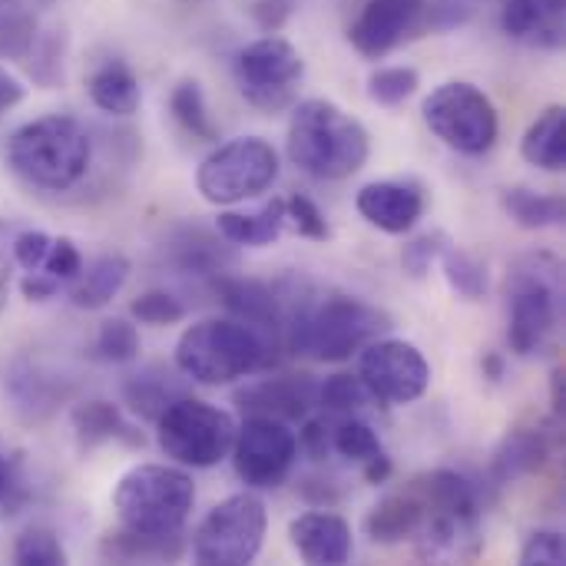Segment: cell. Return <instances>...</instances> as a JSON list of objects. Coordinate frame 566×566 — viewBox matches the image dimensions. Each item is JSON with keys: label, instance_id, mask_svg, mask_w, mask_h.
<instances>
[{"label": "cell", "instance_id": "obj_1", "mask_svg": "<svg viewBox=\"0 0 566 566\" xmlns=\"http://www.w3.org/2000/svg\"><path fill=\"white\" fill-rule=\"evenodd\" d=\"M391 318L352 295L285 302V348L318 361H345L381 338Z\"/></svg>", "mask_w": 566, "mask_h": 566}, {"label": "cell", "instance_id": "obj_2", "mask_svg": "<svg viewBox=\"0 0 566 566\" xmlns=\"http://www.w3.org/2000/svg\"><path fill=\"white\" fill-rule=\"evenodd\" d=\"M3 159L10 172L23 182L46 192H63L86 176L93 159V139L80 119L53 113L13 129Z\"/></svg>", "mask_w": 566, "mask_h": 566}, {"label": "cell", "instance_id": "obj_3", "mask_svg": "<svg viewBox=\"0 0 566 566\" xmlns=\"http://www.w3.org/2000/svg\"><path fill=\"white\" fill-rule=\"evenodd\" d=\"M371 153L368 129L332 99H305L292 109L289 156L315 179H348Z\"/></svg>", "mask_w": 566, "mask_h": 566}, {"label": "cell", "instance_id": "obj_4", "mask_svg": "<svg viewBox=\"0 0 566 566\" xmlns=\"http://www.w3.org/2000/svg\"><path fill=\"white\" fill-rule=\"evenodd\" d=\"M272 365V345L239 318H206L176 342V368L199 385H232Z\"/></svg>", "mask_w": 566, "mask_h": 566}, {"label": "cell", "instance_id": "obj_5", "mask_svg": "<svg viewBox=\"0 0 566 566\" xmlns=\"http://www.w3.org/2000/svg\"><path fill=\"white\" fill-rule=\"evenodd\" d=\"M564 312V265L551 252H531L507 272V342L531 358L544 352Z\"/></svg>", "mask_w": 566, "mask_h": 566}, {"label": "cell", "instance_id": "obj_6", "mask_svg": "<svg viewBox=\"0 0 566 566\" xmlns=\"http://www.w3.org/2000/svg\"><path fill=\"white\" fill-rule=\"evenodd\" d=\"M196 504V484L182 468L139 464L126 471L113 491L119 524L136 534H179Z\"/></svg>", "mask_w": 566, "mask_h": 566}, {"label": "cell", "instance_id": "obj_7", "mask_svg": "<svg viewBox=\"0 0 566 566\" xmlns=\"http://www.w3.org/2000/svg\"><path fill=\"white\" fill-rule=\"evenodd\" d=\"M156 438L166 458L182 468L206 471L232 451L235 421L216 405L182 395L156 418Z\"/></svg>", "mask_w": 566, "mask_h": 566}, {"label": "cell", "instance_id": "obj_8", "mask_svg": "<svg viewBox=\"0 0 566 566\" xmlns=\"http://www.w3.org/2000/svg\"><path fill=\"white\" fill-rule=\"evenodd\" d=\"M275 176H279V153L272 149V143H265L262 136H242V139H229L226 146L212 149L202 159L196 172V186L206 202L235 206L265 192L275 182Z\"/></svg>", "mask_w": 566, "mask_h": 566}, {"label": "cell", "instance_id": "obj_9", "mask_svg": "<svg viewBox=\"0 0 566 566\" xmlns=\"http://www.w3.org/2000/svg\"><path fill=\"white\" fill-rule=\"evenodd\" d=\"M269 514L255 494H232L216 504L192 534V557L202 566L252 564L265 544Z\"/></svg>", "mask_w": 566, "mask_h": 566}, {"label": "cell", "instance_id": "obj_10", "mask_svg": "<svg viewBox=\"0 0 566 566\" xmlns=\"http://www.w3.org/2000/svg\"><path fill=\"white\" fill-rule=\"evenodd\" d=\"M421 113L428 129L464 156H481L497 143V109L474 83L454 80L438 86L424 99Z\"/></svg>", "mask_w": 566, "mask_h": 566}, {"label": "cell", "instance_id": "obj_11", "mask_svg": "<svg viewBox=\"0 0 566 566\" xmlns=\"http://www.w3.org/2000/svg\"><path fill=\"white\" fill-rule=\"evenodd\" d=\"M302 73H305L302 53L282 36H262L245 50H239L235 56V76L242 96L265 113H279L292 106Z\"/></svg>", "mask_w": 566, "mask_h": 566}, {"label": "cell", "instance_id": "obj_12", "mask_svg": "<svg viewBox=\"0 0 566 566\" xmlns=\"http://www.w3.org/2000/svg\"><path fill=\"white\" fill-rule=\"evenodd\" d=\"M295 458H298V438L295 431H289L285 421L249 415V421L235 428L232 461L242 484L255 491H272L292 474Z\"/></svg>", "mask_w": 566, "mask_h": 566}, {"label": "cell", "instance_id": "obj_13", "mask_svg": "<svg viewBox=\"0 0 566 566\" xmlns=\"http://www.w3.org/2000/svg\"><path fill=\"white\" fill-rule=\"evenodd\" d=\"M358 378L378 398V405H411L424 398L431 385L428 358L401 338H375L361 348Z\"/></svg>", "mask_w": 566, "mask_h": 566}, {"label": "cell", "instance_id": "obj_14", "mask_svg": "<svg viewBox=\"0 0 566 566\" xmlns=\"http://www.w3.org/2000/svg\"><path fill=\"white\" fill-rule=\"evenodd\" d=\"M424 7L428 3H388V0H368V7L358 13V20L348 30L352 46L368 56L381 60L395 46H401L415 30L424 27Z\"/></svg>", "mask_w": 566, "mask_h": 566}, {"label": "cell", "instance_id": "obj_15", "mask_svg": "<svg viewBox=\"0 0 566 566\" xmlns=\"http://www.w3.org/2000/svg\"><path fill=\"white\" fill-rule=\"evenodd\" d=\"M216 295L222 298V305L245 322L249 328H255L272 348L282 342L285 345V298L255 279H232V275H216L212 282Z\"/></svg>", "mask_w": 566, "mask_h": 566}, {"label": "cell", "instance_id": "obj_16", "mask_svg": "<svg viewBox=\"0 0 566 566\" xmlns=\"http://www.w3.org/2000/svg\"><path fill=\"white\" fill-rule=\"evenodd\" d=\"M245 415H265L279 421H302L312 405H318V381L312 375H275L245 385L235 395Z\"/></svg>", "mask_w": 566, "mask_h": 566}, {"label": "cell", "instance_id": "obj_17", "mask_svg": "<svg viewBox=\"0 0 566 566\" xmlns=\"http://www.w3.org/2000/svg\"><path fill=\"white\" fill-rule=\"evenodd\" d=\"M365 222L388 235H405L424 216V192L415 182H368L355 199Z\"/></svg>", "mask_w": 566, "mask_h": 566}, {"label": "cell", "instance_id": "obj_18", "mask_svg": "<svg viewBox=\"0 0 566 566\" xmlns=\"http://www.w3.org/2000/svg\"><path fill=\"white\" fill-rule=\"evenodd\" d=\"M289 537H292V547L302 554V560L315 566L348 564L355 551L348 521L328 511H312V514L295 517L289 527Z\"/></svg>", "mask_w": 566, "mask_h": 566}, {"label": "cell", "instance_id": "obj_19", "mask_svg": "<svg viewBox=\"0 0 566 566\" xmlns=\"http://www.w3.org/2000/svg\"><path fill=\"white\" fill-rule=\"evenodd\" d=\"M557 421L560 418L534 428H514L494 454V478L511 484L517 478L537 474L557 451Z\"/></svg>", "mask_w": 566, "mask_h": 566}, {"label": "cell", "instance_id": "obj_20", "mask_svg": "<svg viewBox=\"0 0 566 566\" xmlns=\"http://www.w3.org/2000/svg\"><path fill=\"white\" fill-rule=\"evenodd\" d=\"M501 27L521 43L557 50L564 43L566 0H504Z\"/></svg>", "mask_w": 566, "mask_h": 566}, {"label": "cell", "instance_id": "obj_21", "mask_svg": "<svg viewBox=\"0 0 566 566\" xmlns=\"http://www.w3.org/2000/svg\"><path fill=\"white\" fill-rule=\"evenodd\" d=\"M424 514H428L424 497L418 494V488L411 481L405 491L388 494L371 507V514L365 517V531L375 544H401L421 531Z\"/></svg>", "mask_w": 566, "mask_h": 566}, {"label": "cell", "instance_id": "obj_22", "mask_svg": "<svg viewBox=\"0 0 566 566\" xmlns=\"http://www.w3.org/2000/svg\"><path fill=\"white\" fill-rule=\"evenodd\" d=\"M70 424H73L76 444L83 451H93V448L109 444V441H119L126 448H143V431H136L123 418V411L113 401H103V398L76 405L73 415H70Z\"/></svg>", "mask_w": 566, "mask_h": 566}, {"label": "cell", "instance_id": "obj_23", "mask_svg": "<svg viewBox=\"0 0 566 566\" xmlns=\"http://www.w3.org/2000/svg\"><path fill=\"white\" fill-rule=\"evenodd\" d=\"M86 93L93 99L96 109L109 113V116H133L143 103V86L139 76L129 70L126 60H103L90 80H86Z\"/></svg>", "mask_w": 566, "mask_h": 566}, {"label": "cell", "instance_id": "obj_24", "mask_svg": "<svg viewBox=\"0 0 566 566\" xmlns=\"http://www.w3.org/2000/svg\"><path fill=\"white\" fill-rule=\"evenodd\" d=\"M126 279H129V259L126 255H119V252L99 255L90 265H83V272L73 279L70 302L76 308H83V312L106 308L119 295V289L126 285Z\"/></svg>", "mask_w": 566, "mask_h": 566}, {"label": "cell", "instance_id": "obj_25", "mask_svg": "<svg viewBox=\"0 0 566 566\" xmlns=\"http://www.w3.org/2000/svg\"><path fill=\"white\" fill-rule=\"evenodd\" d=\"M7 395L27 421H43L46 415L56 411V405L63 401L66 391L53 375L40 371L30 361H20L7 375Z\"/></svg>", "mask_w": 566, "mask_h": 566}, {"label": "cell", "instance_id": "obj_26", "mask_svg": "<svg viewBox=\"0 0 566 566\" xmlns=\"http://www.w3.org/2000/svg\"><path fill=\"white\" fill-rule=\"evenodd\" d=\"M216 229L232 245H272L285 229V199H272L255 212H222Z\"/></svg>", "mask_w": 566, "mask_h": 566}, {"label": "cell", "instance_id": "obj_27", "mask_svg": "<svg viewBox=\"0 0 566 566\" xmlns=\"http://www.w3.org/2000/svg\"><path fill=\"white\" fill-rule=\"evenodd\" d=\"M521 153L531 166L547 169V172H560L566 166V109L564 106H551L544 109L531 129L521 139Z\"/></svg>", "mask_w": 566, "mask_h": 566}, {"label": "cell", "instance_id": "obj_28", "mask_svg": "<svg viewBox=\"0 0 566 566\" xmlns=\"http://www.w3.org/2000/svg\"><path fill=\"white\" fill-rule=\"evenodd\" d=\"M99 554L106 560L116 564H163V560H176L182 554V537L179 534H136V531H119V534H106L99 544Z\"/></svg>", "mask_w": 566, "mask_h": 566}, {"label": "cell", "instance_id": "obj_29", "mask_svg": "<svg viewBox=\"0 0 566 566\" xmlns=\"http://www.w3.org/2000/svg\"><path fill=\"white\" fill-rule=\"evenodd\" d=\"M182 395H186L182 385L163 368H143L139 375H129L123 381V398H126L129 411L146 421H156Z\"/></svg>", "mask_w": 566, "mask_h": 566}, {"label": "cell", "instance_id": "obj_30", "mask_svg": "<svg viewBox=\"0 0 566 566\" xmlns=\"http://www.w3.org/2000/svg\"><path fill=\"white\" fill-rule=\"evenodd\" d=\"M504 212L521 226V229H554L564 226L566 202L557 192H534L527 186H511L501 192Z\"/></svg>", "mask_w": 566, "mask_h": 566}, {"label": "cell", "instance_id": "obj_31", "mask_svg": "<svg viewBox=\"0 0 566 566\" xmlns=\"http://www.w3.org/2000/svg\"><path fill=\"white\" fill-rule=\"evenodd\" d=\"M172 262L179 272H189V275H222L226 265H232V252H226L219 245V239L192 229V232L176 235Z\"/></svg>", "mask_w": 566, "mask_h": 566}, {"label": "cell", "instance_id": "obj_32", "mask_svg": "<svg viewBox=\"0 0 566 566\" xmlns=\"http://www.w3.org/2000/svg\"><path fill=\"white\" fill-rule=\"evenodd\" d=\"M169 109L176 116V123L192 136V139H202V143H216L219 139V129L209 116V106H206V93L196 80H182L172 96H169Z\"/></svg>", "mask_w": 566, "mask_h": 566}, {"label": "cell", "instance_id": "obj_33", "mask_svg": "<svg viewBox=\"0 0 566 566\" xmlns=\"http://www.w3.org/2000/svg\"><path fill=\"white\" fill-rule=\"evenodd\" d=\"M438 262H441V269H444L448 285H451L461 298L481 302V298L488 295V265H484L474 252H468V249L448 242Z\"/></svg>", "mask_w": 566, "mask_h": 566}, {"label": "cell", "instance_id": "obj_34", "mask_svg": "<svg viewBox=\"0 0 566 566\" xmlns=\"http://www.w3.org/2000/svg\"><path fill=\"white\" fill-rule=\"evenodd\" d=\"M318 405L328 415H358L365 408H375L378 398L358 375H332L318 385Z\"/></svg>", "mask_w": 566, "mask_h": 566}, {"label": "cell", "instance_id": "obj_35", "mask_svg": "<svg viewBox=\"0 0 566 566\" xmlns=\"http://www.w3.org/2000/svg\"><path fill=\"white\" fill-rule=\"evenodd\" d=\"M332 451H338L345 461H355V464H368L371 458L385 454L378 431L355 415H348L345 421L332 428Z\"/></svg>", "mask_w": 566, "mask_h": 566}, {"label": "cell", "instance_id": "obj_36", "mask_svg": "<svg viewBox=\"0 0 566 566\" xmlns=\"http://www.w3.org/2000/svg\"><path fill=\"white\" fill-rule=\"evenodd\" d=\"M93 352H96L99 361H109V365L136 361V358H139V332H136V325H129L126 318H109V322H103L99 332H96Z\"/></svg>", "mask_w": 566, "mask_h": 566}, {"label": "cell", "instance_id": "obj_37", "mask_svg": "<svg viewBox=\"0 0 566 566\" xmlns=\"http://www.w3.org/2000/svg\"><path fill=\"white\" fill-rule=\"evenodd\" d=\"M13 564L20 566H63L66 551L60 537L46 527H30L17 537L13 544Z\"/></svg>", "mask_w": 566, "mask_h": 566}, {"label": "cell", "instance_id": "obj_38", "mask_svg": "<svg viewBox=\"0 0 566 566\" xmlns=\"http://www.w3.org/2000/svg\"><path fill=\"white\" fill-rule=\"evenodd\" d=\"M421 86V76L415 66H385L375 70L368 80V96L381 106H398L405 99H411Z\"/></svg>", "mask_w": 566, "mask_h": 566}, {"label": "cell", "instance_id": "obj_39", "mask_svg": "<svg viewBox=\"0 0 566 566\" xmlns=\"http://www.w3.org/2000/svg\"><path fill=\"white\" fill-rule=\"evenodd\" d=\"M129 315L136 318V322H143V325H176V322H182L186 318V305L176 298V295H169V292H163V289H153V292H143L133 305H129Z\"/></svg>", "mask_w": 566, "mask_h": 566}, {"label": "cell", "instance_id": "obj_40", "mask_svg": "<svg viewBox=\"0 0 566 566\" xmlns=\"http://www.w3.org/2000/svg\"><path fill=\"white\" fill-rule=\"evenodd\" d=\"M285 226H292L298 235L305 239H315V242H325L332 235L328 222H325V212L308 199V196H292L285 199Z\"/></svg>", "mask_w": 566, "mask_h": 566}, {"label": "cell", "instance_id": "obj_41", "mask_svg": "<svg viewBox=\"0 0 566 566\" xmlns=\"http://www.w3.org/2000/svg\"><path fill=\"white\" fill-rule=\"evenodd\" d=\"M444 245H448V235H444V232H424V235H418V239L408 242L405 252H401L405 272H408L411 279H424V275L431 272V265L441 259Z\"/></svg>", "mask_w": 566, "mask_h": 566}, {"label": "cell", "instance_id": "obj_42", "mask_svg": "<svg viewBox=\"0 0 566 566\" xmlns=\"http://www.w3.org/2000/svg\"><path fill=\"white\" fill-rule=\"evenodd\" d=\"M27 501H30V488L20 471V461L0 451V517L17 514Z\"/></svg>", "mask_w": 566, "mask_h": 566}, {"label": "cell", "instance_id": "obj_43", "mask_svg": "<svg viewBox=\"0 0 566 566\" xmlns=\"http://www.w3.org/2000/svg\"><path fill=\"white\" fill-rule=\"evenodd\" d=\"M521 564L527 566H564L566 564V541L557 531H537L527 537L521 551Z\"/></svg>", "mask_w": 566, "mask_h": 566}, {"label": "cell", "instance_id": "obj_44", "mask_svg": "<svg viewBox=\"0 0 566 566\" xmlns=\"http://www.w3.org/2000/svg\"><path fill=\"white\" fill-rule=\"evenodd\" d=\"M53 239L40 229H27V232H17L10 239V255L13 262L23 269V272H40L43 262H46V252H50Z\"/></svg>", "mask_w": 566, "mask_h": 566}, {"label": "cell", "instance_id": "obj_45", "mask_svg": "<svg viewBox=\"0 0 566 566\" xmlns=\"http://www.w3.org/2000/svg\"><path fill=\"white\" fill-rule=\"evenodd\" d=\"M40 272H46L50 279H56L60 285H66V282H73L83 272V255H80V249L70 239H53V245H50L46 262H43Z\"/></svg>", "mask_w": 566, "mask_h": 566}, {"label": "cell", "instance_id": "obj_46", "mask_svg": "<svg viewBox=\"0 0 566 566\" xmlns=\"http://www.w3.org/2000/svg\"><path fill=\"white\" fill-rule=\"evenodd\" d=\"M332 428H335V424H328L325 418L305 421V428H302V434H298V448H302L308 458L325 461L328 451H332Z\"/></svg>", "mask_w": 566, "mask_h": 566}, {"label": "cell", "instance_id": "obj_47", "mask_svg": "<svg viewBox=\"0 0 566 566\" xmlns=\"http://www.w3.org/2000/svg\"><path fill=\"white\" fill-rule=\"evenodd\" d=\"M295 3H298V0H255V3H252V17H255V23H259L262 30L275 33V30L285 27V20L292 17Z\"/></svg>", "mask_w": 566, "mask_h": 566}, {"label": "cell", "instance_id": "obj_48", "mask_svg": "<svg viewBox=\"0 0 566 566\" xmlns=\"http://www.w3.org/2000/svg\"><path fill=\"white\" fill-rule=\"evenodd\" d=\"M20 292L30 298V302H46L60 292V282L50 279L46 272H27V279L20 282Z\"/></svg>", "mask_w": 566, "mask_h": 566}, {"label": "cell", "instance_id": "obj_49", "mask_svg": "<svg viewBox=\"0 0 566 566\" xmlns=\"http://www.w3.org/2000/svg\"><path fill=\"white\" fill-rule=\"evenodd\" d=\"M23 96H27V86H23L10 70H3V66H0V113L13 109Z\"/></svg>", "mask_w": 566, "mask_h": 566}, {"label": "cell", "instance_id": "obj_50", "mask_svg": "<svg viewBox=\"0 0 566 566\" xmlns=\"http://www.w3.org/2000/svg\"><path fill=\"white\" fill-rule=\"evenodd\" d=\"M7 229L0 226V308L7 305V292H10V262L13 255H7Z\"/></svg>", "mask_w": 566, "mask_h": 566}, {"label": "cell", "instance_id": "obj_51", "mask_svg": "<svg viewBox=\"0 0 566 566\" xmlns=\"http://www.w3.org/2000/svg\"><path fill=\"white\" fill-rule=\"evenodd\" d=\"M365 468V481L368 484H385L388 478H391V458L388 454H378V458H371L368 464H361Z\"/></svg>", "mask_w": 566, "mask_h": 566}, {"label": "cell", "instance_id": "obj_52", "mask_svg": "<svg viewBox=\"0 0 566 566\" xmlns=\"http://www.w3.org/2000/svg\"><path fill=\"white\" fill-rule=\"evenodd\" d=\"M481 371H484V378H488V381H501V378H504V371H507V361H504V355H497V352H488V355L481 358Z\"/></svg>", "mask_w": 566, "mask_h": 566}, {"label": "cell", "instance_id": "obj_53", "mask_svg": "<svg viewBox=\"0 0 566 566\" xmlns=\"http://www.w3.org/2000/svg\"><path fill=\"white\" fill-rule=\"evenodd\" d=\"M551 405H554V418H564V368L551 375Z\"/></svg>", "mask_w": 566, "mask_h": 566}, {"label": "cell", "instance_id": "obj_54", "mask_svg": "<svg viewBox=\"0 0 566 566\" xmlns=\"http://www.w3.org/2000/svg\"><path fill=\"white\" fill-rule=\"evenodd\" d=\"M388 3H428V0H388Z\"/></svg>", "mask_w": 566, "mask_h": 566}]
</instances>
